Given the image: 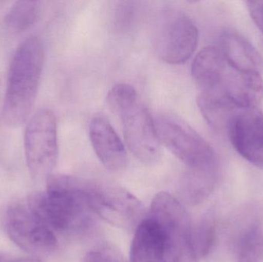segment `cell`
Listing matches in <instances>:
<instances>
[{
	"mask_svg": "<svg viewBox=\"0 0 263 262\" xmlns=\"http://www.w3.org/2000/svg\"><path fill=\"white\" fill-rule=\"evenodd\" d=\"M46 191L29 196L27 205L53 231L77 234L86 232L95 215L89 197L90 182L67 175H51Z\"/></svg>",
	"mask_w": 263,
	"mask_h": 262,
	"instance_id": "cell-1",
	"label": "cell"
},
{
	"mask_svg": "<svg viewBox=\"0 0 263 262\" xmlns=\"http://www.w3.org/2000/svg\"><path fill=\"white\" fill-rule=\"evenodd\" d=\"M44 63L41 40L31 36L15 50L5 89L3 118L10 126L26 123L34 107Z\"/></svg>",
	"mask_w": 263,
	"mask_h": 262,
	"instance_id": "cell-2",
	"label": "cell"
},
{
	"mask_svg": "<svg viewBox=\"0 0 263 262\" xmlns=\"http://www.w3.org/2000/svg\"><path fill=\"white\" fill-rule=\"evenodd\" d=\"M154 120L160 143L193 172L189 189L197 193H210L218 171L217 157L213 147L179 118L161 115Z\"/></svg>",
	"mask_w": 263,
	"mask_h": 262,
	"instance_id": "cell-3",
	"label": "cell"
},
{
	"mask_svg": "<svg viewBox=\"0 0 263 262\" xmlns=\"http://www.w3.org/2000/svg\"><path fill=\"white\" fill-rule=\"evenodd\" d=\"M107 103L120 117L128 148L137 159L153 164L160 158V142L155 120L133 86L116 85L109 91Z\"/></svg>",
	"mask_w": 263,
	"mask_h": 262,
	"instance_id": "cell-4",
	"label": "cell"
},
{
	"mask_svg": "<svg viewBox=\"0 0 263 262\" xmlns=\"http://www.w3.org/2000/svg\"><path fill=\"white\" fill-rule=\"evenodd\" d=\"M148 217L158 223L163 233L164 262L195 261L191 218L180 201L167 192L158 193L152 201Z\"/></svg>",
	"mask_w": 263,
	"mask_h": 262,
	"instance_id": "cell-5",
	"label": "cell"
},
{
	"mask_svg": "<svg viewBox=\"0 0 263 262\" xmlns=\"http://www.w3.org/2000/svg\"><path fill=\"white\" fill-rule=\"evenodd\" d=\"M24 152L32 178L47 179L59 155L57 118L52 111L40 109L29 118L25 131Z\"/></svg>",
	"mask_w": 263,
	"mask_h": 262,
	"instance_id": "cell-6",
	"label": "cell"
},
{
	"mask_svg": "<svg viewBox=\"0 0 263 262\" xmlns=\"http://www.w3.org/2000/svg\"><path fill=\"white\" fill-rule=\"evenodd\" d=\"M89 197L95 215L120 229H136L145 218L141 201L123 188L90 182Z\"/></svg>",
	"mask_w": 263,
	"mask_h": 262,
	"instance_id": "cell-7",
	"label": "cell"
},
{
	"mask_svg": "<svg viewBox=\"0 0 263 262\" xmlns=\"http://www.w3.org/2000/svg\"><path fill=\"white\" fill-rule=\"evenodd\" d=\"M199 32L191 18L182 12L164 13L155 36L158 56L165 63L177 65L190 59L197 47Z\"/></svg>",
	"mask_w": 263,
	"mask_h": 262,
	"instance_id": "cell-8",
	"label": "cell"
},
{
	"mask_svg": "<svg viewBox=\"0 0 263 262\" xmlns=\"http://www.w3.org/2000/svg\"><path fill=\"white\" fill-rule=\"evenodd\" d=\"M6 229L10 239L29 253L51 252L58 243L54 231L37 216L27 204H15L9 208Z\"/></svg>",
	"mask_w": 263,
	"mask_h": 262,
	"instance_id": "cell-9",
	"label": "cell"
},
{
	"mask_svg": "<svg viewBox=\"0 0 263 262\" xmlns=\"http://www.w3.org/2000/svg\"><path fill=\"white\" fill-rule=\"evenodd\" d=\"M227 132L238 153L263 170V112L257 108L238 109Z\"/></svg>",
	"mask_w": 263,
	"mask_h": 262,
	"instance_id": "cell-10",
	"label": "cell"
},
{
	"mask_svg": "<svg viewBox=\"0 0 263 262\" xmlns=\"http://www.w3.org/2000/svg\"><path fill=\"white\" fill-rule=\"evenodd\" d=\"M221 96L239 109L257 108L263 99L261 73L242 71L230 65L222 83Z\"/></svg>",
	"mask_w": 263,
	"mask_h": 262,
	"instance_id": "cell-11",
	"label": "cell"
},
{
	"mask_svg": "<svg viewBox=\"0 0 263 262\" xmlns=\"http://www.w3.org/2000/svg\"><path fill=\"white\" fill-rule=\"evenodd\" d=\"M91 143L99 159L111 172H120L127 163L124 144L110 123L101 115L94 117L89 125Z\"/></svg>",
	"mask_w": 263,
	"mask_h": 262,
	"instance_id": "cell-12",
	"label": "cell"
},
{
	"mask_svg": "<svg viewBox=\"0 0 263 262\" xmlns=\"http://www.w3.org/2000/svg\"><path fill=\"white\" fill-rule=\"evenodd\" d=\"M230 63L219 47L207 46L195 57L192 75L201 94L217 95Z\"/></svg>",
	"mask_w": 263,
	"mask_h": 262,
	"instance_id": "cell-13",
	"label": "cell"
},
{
	"mask_svg": "<svg viewBox=\"0 0 263 262\" xmlns=\"http://www.w3.org/2000/svg\"><path fill=\"white\" fill-rule=\"evenodd\" d=\"M165 241L158 223L150 217L137 226L132 241L131 262H164Z\"/></svg>",
	"mask_w": 263,
	"mask_h": 262,
	"instance_id": "cell-14",
	"label": "cell"
},
{
	"mask_svg": "<svg viewBox=\"0 0 263 262\" xmlns=\"http://www.w3.org/2000/svg\"><path fill=\"white\" fill-rule=\"evenodd\" d=\"M226 58L236 69L261 73L263 59L257 49L245 37L234 30H227L221 36V46Z\"/></svg>",
	"mask_w": 263,
	"mask_h": 262,
	"instance_id": "cell-15",
	"label": "cell"
},
{
	"mask_svg": "<svg viewBox=\"0 0 263 262\" xmlns=\"http://www.w3.org/2000/svg\"><path fill=\"white\" fill-rule=\"evenodd\" d=\"M40 15V3L22 0L12 5L6 14V26L14 32H23L34 26Z\"/></svg>",
	"mask_w": 263,
	"mask_h": 262,
	"instance_id": "cell-16",
	"label": "cell"
},
{
	"mask_svg": "<svg viewBox=\"0 0 263 262\" xmlns=\"http://www.w3.org/2000/svg\"><path fill=\"white\" fill-rule=\"evenodd\" d=\"M237 262H263V229L253 226L241 238Z\"/></svg>",
	"mask_w": 263,
	"mask_h": 262,
	"instance_id": "cell-17",
	"label": "cell"
},
{
	"mask_svg": "<svg viewBox=\"0 0 263 262\" xmlns=\"http://www.w3.org/2000/svg\"><path fill=\"white\" fill-rule=\"evenodd\" d=\"M215 236L214 223L205 218L193 232V246L196 258L205 256L210 252Z\"/></svg>",
	"mask_w": 263,
	"mask_h": 262,
	"instance_id": "cell-18",
	"label": "cell"
},
{
	"mask_svg": "<svg viewBox=\"0 0 263 262\" xmlns=\"http://www.w3.org/2000/svg\"><path fill=\"white\" fill-rule=\"evenodd\" d=\"M83 262H127L114 245L105 243L89 251Z\"/></svg>",
	"mask_w": 263,
	"mask_h": 262,
	"instance_id": "cell-19",
	"label": "cell"
},
{
	"mask_svg": "<svg viewBox=\"0 0 263 262\" xmlns=\"http://www.w3.org/2000/svg\"><path fill=\"white\" fill-rule=\"evenodd\" d=\"M247 6L252 19L263 34V1H248Z\"/></svg>",
	"mask_w": 263,
	"mask_h": 262,
	"instance_id": "cell-20",
	"label": "cell"
},
{
	"mask_svg": "<svg viewBox=\"0 0 263 262\" xmlns=\"http://www.w3.org/2000/svg\"><path fill=\"white\" fill-rule=\"evenodd\" d=\"M4 77L0 74V118L3 117V109H4L5 89L6 83H4Z\"/></svg>",
	"mask_w": 263,
	"mask_h": 262,
	"instance_id": "cell-21",
	"label": "cell"
},
{
	"mask_svg": "<svg viewBox=\"0 0 263 262\" xmlns=\"http://www.w3.org/2000/svg\"><path fill=\"white\" fill-rule=\"evenodd\" d=\"M9 262H42L41 260L39 259V258H20V259L14 260V261H9Z\"/></svg>",
	"mask_w": 263,
	"mask_h": 262,
	"instance_id": "cell-22",
	"label": "cell"
},
{
	"mask_svg": "<svg viewBox=\"0 0 263 262\" xmlns=\"http://www.w3.org/2000/svg\"><path fill=\"white\" fill-rule=\"evenodd\" d=\"M0 262H5L4 258L2 255H0Z\"/></svg>",
	"mask_w": 263,
	"mask_h": 262,
	"instance_id": "cell-23",
	"label": "cell"
}]
</instances>
